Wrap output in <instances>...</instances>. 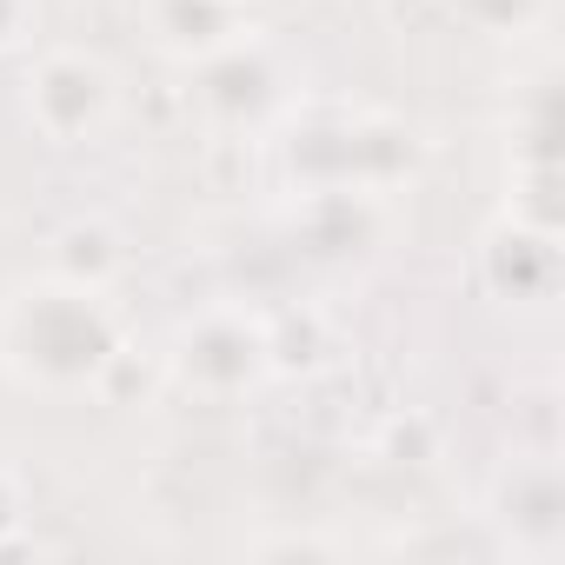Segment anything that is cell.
<instances>
[{"instance_id": "cell-13", "label": "cell", "mask_w": 565, "mask_h": 565, "mask_svg": "<svg viewBox=\"0 0 565 565\" xmlns=\"http://www.w3.org/2000/svg\"><path fill=\"white\" fill-rule=\"evenodd\" d=\"M34 34V0H0V54Z\"/></svg>"}, {"instance_id": "cell-14", "label": "cell", "mask_w": 565, "mask_h": 565, "mask_svg": "<svg viewBox=\"0 0 565 565\" xmlns=\"http://www.w3.org/2000/svg\"><path fill=\"white\" fill-rule=\"evenodd\" d=\"M233 8H246V0H233Z\"/></svg>"}, {"instance_id": "cell-3", "label": "cell", "mask_w": 565, "mask_h": 565, "mask_svg": "<svg viewBox=\"0 0 565 565\" xmlns=\"http://www.w3.org/2000/svg\"><path fill=\"white\" fill-rule=\"evenodd\" d=\"M21 114L47 147H94L120 114V74L94 47H47L21 74Z\"/></svg>"}, {"instance_id": "cell-1", "label": "cell", "mask_w": 565, "mask_h": 565, "mask_svg": "<svg viewBox=\"0 0 565 565\" xmlns=\"http://www.w3.org/2000/svg\"><path fill=\"white\" fill-rule=\"evenodd\" d=\"M120 353L127 320L94 287L41 273L8 287V300H0V373L34 393H100Z\"/></svg>"}, {"instance_id": "cell-8", "label": "cell", "mask_w": 565, "mask_h": 565, "mask_svg": "<svg viewBox=\"0 0 565 565\" xmlns=\"http://www.w3.org/2000/svg\"><path fill=\"white\" fill-rule=\"evenodd\" d=\"M200 74V107L220 120V127H259L273 114H287L294 94H287V74H279L273 47L259 34H239L233 47H220L213 61L193 67Z\"/></svg>"}, {"instance_id": "cell-7", "label": "cell", "mask_w": 565, "mask_h": 565, "mask_svg": "<svg viewBox=\"0 0 565 565\" xmlns=\"http://www.w3.org/2000/svg\"><path fill=\"white\" fill-rule=\"evenodd\" d=\"M294 193H300L294 239L307 259L353 266V259H373L386 246V226H393L386 193H373V186H294Z\"/></svg>"}, {"instance_id": "cell-10", "label": "cell", "mask_w": 565, "mask_h": 565, "mask_svg": "<svg viewBox=\"0 0 565 565\" xmlns=\"http://www.w3.org/2000/svg\"><path fill=\"white\" fill-rule=\"evenodd\" d=\"M47 273L74 279V287H94V294H114V279L127 273V233L100 213H81L47 233Z\"/></svg>"}, {"instance_id": "cell-11", "label": "cell", "mask_w": 565, "mask_h": 565, "mask_svg": "<svg viewBox=\"0 0 565 565\" xmlns=\"http://www.w3.org/2000/svg\"><path fill=\"white\" fill-rule=\"evenodd\" d=\"M545 8H552V0H452V14H459L472 34H486V41H519V34H532V28L545 21Z\"/></svg>"}, {"instance_id": "cell-5", "label": "cell", "mask_w": 565, "mask_h": 565, "mask_svg": "<svg viewBox=\"0 0 565 565\" xmlns=\"http://www.w3.org/2000/svg\"><path fill=\"white\" fill-rule=\"evenodd\" d=\"M486 525L519 558H558L565 545V472L558 452H519L486 486Z\"/></svg>"}, {"instance_id": "cell-2", "label": "cell", "mask_w": 565, "mask_h": 565, "mask_svg": "<svg viewBox=\"0 0 565 565\" xmlns=\"http://www.w3.org/2000/svg\"><path fill=\"white\" fill-rule=\"evenodd\" d=\"M413 160H419L413 127L366 100H307V107H287V127H279V167H287L294 186L393 193L413 173Z\"/></svg>"}, {"instance_id": "cell-4", "label": "cell", "mask_w": 565, "mask_h": 565, "mask_svg": "<svg viewBox=\"0 0 565 565\" xmlns=\"http://www.w3.org/2000/svg\"><path fill=\"white\" fill-rule=\"evenodd\" d=\"M160 366L193 399H239L273 373L266 366V320L246 307H206V313L173 327Z\"/></svg>"}, {"instance_id": "cell-6", "label": "cell", "mask_w": 565, "mask_h": 565, "mask_svg": "<svg viewBox=\"0 0 565 565\" xmlns=\"http://www.w3.org/2000/svg\"><path fill=\"white\" fill-rule=\"evenodd\" d=\"M472 273L499 307H545L558 294V226L499 213L472 246Z\"/></svg>"}, {"instance_id": "cell-12", "label": "cell", "mask_w": 565, "mask_h": 565, "mask_svg": "<svg viewBox=\"0 0 565 565\" xmlns=\"http://www.w3.org/2000/svg\"><path fill=\"white\" fill-rule=\"evenodd\" d=\"M21 525H28V486L0 466V552L21 545Z\"/></svg>"}, {"instance_id": "cell-9", "label": "cell", "mask_w": 565, "mask_h": 565, "mask_svg": "<svg viewBox=\"0 0 565 565\" xmlns=\"http://www.w3.org/2000/svg\"><path fill=\"white\" fill-rule=\"evenodd\" d=\"M147 34L167 61L200 67L253 28H246V8H233V0H147Z\"/></svg>"}]
</instances>
